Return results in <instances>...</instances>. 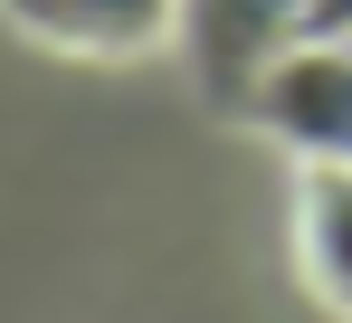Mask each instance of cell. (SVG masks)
<instances>
[{"instance_id": "5", "label": "cell", "mask_w": 352, "mask_h": 323, "mask_svg": "<svg viewBox=\"0 0 352 323\" xmlns=\"http://www.w3.org/2000/svg\"><path fill=\"white\" fill-rule=\"evenodd\" d=\"M305 38H352V0H314V19H305Z\"/></svg>"}, {"instance_id": "4", "label": "cell", "mask_w": 352, "mask_h": 323, "mask_svg": "<svg viewBox=\"0 0 352 323\" xmlns=\"http://www.w3.org/2000/svg\"><path fill=\"white\" fill-rule=\"evenodd\" d=\"M295 276L352 323V171H295Z\"/></svg>"}, {"instance_id": "2", "label": "cell", "mask_w": 352, "mask_h": 323, "mask_svg": "<svg viewBox=\"0 0 352 323\" xmlns=\"http://www.w3.org/2000/svg\"><path fill=\"white\" fill-rule=\"evenodd\" d=\"M248 124L276 133L305 171H352V38H305V48H286L267 67Z\"/></svg>"}, {"instance_id": "1", "label": "cell", "mask_w": 352, "mask_h": 323, "mask_svg": "<svg viewBox=\"0 0 352 323\" xmlns=\"http://www.w3.org/2000/svg\"><path fill=\"white\" fill-rule=\"evenodd\" d=\"M305 19L314 0H181V57H190V86L210 105H257L267 67L286 48H305Z\"/></svg>"}, {"instance_id": "3", "label": "cell", "mask_w": 352, "mask_h": 323, "mask_svg": "<svg viewBox=\"0 0 352 323\" xmlns=\"http://www.w3.org/2000/svg\"><path fill=\"white\" fill-rule=\"evenodd\" d=\"M10 29L67 57H153L181 48V0H10Z\"/></svg>"}]
</instances>
